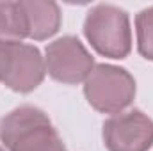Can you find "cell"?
Wrapping results in <instances>:
<instances>
[{
  "label": "cell",
  "instance_id": "obj_11",
  "mask_svg": "<svg viewBox=\"0 0 153 151\" xmlns=\"http://www.w3.org/2000/svg\"><path fill=\"white\" fill-rule=\"evenodd\" d=\"M0 82H2V80H0Z\"/></svg>",
  "mask_w": 153,
  "mask_h": 151
},
{
  "label": "cell",
  "instance_id": "obj_7",
  "mask_svg": "<svg viewBox=\"0 0 153 151\" xmlns=\"http://www.w3.org/2000/svg\"><path fill=\"white\" fill-rule=\"evenodd\" d=\"M27 20L29 38L46 39L53 36L61 25V11L53 2H20Z\"/></svg>",
  "mask_w": 153,
  "mask_h": 151
},
{
  "label": "cell",
  "instance_id": "obj_5",
  "mask_svg": "<svg viewBox=\"0 0 153 151\" xmlns=\"http://www.w3.org/2000/svg\"><path fill=\"white\" fill-rule=\"evenodd\" d=\"M109 151H148L153 146V121L141 110L116 114L103 124Z\"/></svg>",
  "mask_w": 153,
  "mask_h": 151
},
{
  "label": "cell",
  "instance_id": "obj_6",
  "mask_svg": "<svg viewBox=\"0 0 153 151\" xmlns=\"http://www.w3.org/2000/svg\"><path fill=\"white\" fill-rule=\"evenodd\" d=\"M93 68V57L73 36H64L46 46V70L59 82L78 84L89 76Z\"/></svg>",
  "mask_w": 153,
  "mask_h": 151
},
{
  "label": "cell",
  "instance_id": "obj_9",
  "mask_svg": "<svg viewBox=\"0 0 153 151\" xmlns=\"http://www.w3.org/2000/svg\"><path fill=\"white\" fill-rule=\"evenodd\" d=\"M135 27H137V44L141 55L153 61V7H148L137 14Z\"/></svg>",
  "mask_w": 153,
  "mask_h": 151
},
{
  "label": "cell",
  "instance_id": "obj_8",
  "mask_svg": "<svg viewBox=\"0 0 153 151\" xmlns=\"http://www.w3.org/2000/svg\"><path fill=\"white\" fill-rule=\"evenodd\" d=\"M29 38L25 13L20 2H0V43H20Z\"/></svg>",
  "mask_w": 153,
  "mask_h": 151
},
{
  "label": "cell",
  "instance_id": "obj_4",
  "mask_svg": "<svg viewBox=\"0 0 153 151\" xmlns=\"http://www.w3.org/2000/svg\"><path fill=\"white\" fill-rule=\"evenodd\" d=\"M45 62L38 48L0 43V80L16 93H30L43 82Z\"/></svg>",
  "mask_w": 153,
  "mask_h": 151
},
{
  "label": "cell",
  "instance_id": "obj_2",
  "mask_svg": "<svg viewBox=\"0 0 153 151\" xmlns=\"http://www.w3.org/2000/svg\"><path fill=\"white\" fill-rule=\"evenodd\" d=\"M84 34L94 50L105 57L123 59L132 46L128 14L109 4H100L87 13Z\"/></svg>",
  "mask_w": 153,
  "mask_h": 151
},
{
  "label": "cell",
  "instance_id": "obj_3",
  "mask_svg": "<svg viewBox=\"0 0 153 151\" xmlns=\"http://www.w3.org/2000/svg\"><path fill=\"white\" fill-rule=\"evenodd\" d=\"M84 93L87 101L100 112L117 114L135 96V82L126 70L100 64L85 78Z\"/></svg>",
  "mask_w": 153,
  "mask_h": 151
},
{
  "label": "cell",
  "instance_id": "obj_10",
  "mask_svg": "<svg viewBox=\"0 0 153 151\" xmlns=\"http://www.w3.org/2000/svg\"><path fill=\"white\" fill-rule=\"evenodd\" d=\"M0 151H4V150H2V148H0Z\"/></svg>",
  "mask_w": 153,
  "mask_h": 151
},
{
  "label": "cell",
  "instance_id": "obj_1",
  "mask_svg": "<svg viewBox=\"0 0 153 151\" xmlns=\"http://www.w3.org/2000/svg\"><path fill=\"white\" fill-rule=\"evenodd\" d=\"M0 141L9 151H66L48 115L30 105L0 121Z\"/></svg>",
  "mask_w": 153,
  "mask_h": 151
}]
</instances>
